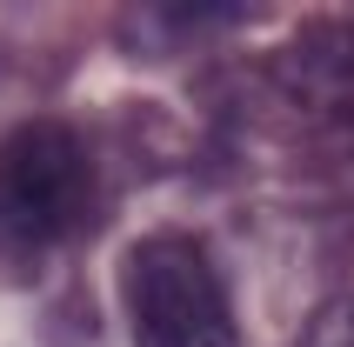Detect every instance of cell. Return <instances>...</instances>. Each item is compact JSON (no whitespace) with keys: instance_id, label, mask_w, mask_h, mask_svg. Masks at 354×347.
<instances>
[{"instance_id":"6da1fadb","label":"cell","mask_w":354,"mask_h":347,"mask_svg":"<svg viewBox=\"0 0 354 347\" xmlns=\"http://www.w3.org/2000/svg\"><path fill=\"white\" fill-rule=\"evenodd\" d=\"M100 207V174L67 120H27L0 140V268L40 274Z\"/></svg>"},{"instance_id":"3957f363","label":"cell","mask_w":354,"mask_h":347,"mask_svg":"<svg viewBox=\"0 0 354 347\" xmlns=\"http://www.w3.org/2000/svg\"><path fill=\"white\" fill-rule=\"evenodd\" d=\"M274 80L301 107H315V114H348L354 107V34L341 27H321V34H301L288 54L274 60Z\"/></svg>"},{"instance_id":"7a4b0ae2","label":"cell","mask_w":354,"mask_h":347,"mask_svg":"<svg viewBox=\"0 0 354 347\" xmlns=\"http://www.w3.org/2000/svg\"><path fill=\"white\" fill-rule=\"evenodd\" d=\"M120 308L134 347H241L227 288L194 234H147L120 254Z\"/></svg>"},{"instance_id":"277c9868","label":"cell","mask_w":354,"mask_h":347,"mask_svg":"<svg viewBox=\"0 0 354 347\" xmlns=\"http://www.w3.org/2000/svg\"><path fill=\"white\" fill-rule=\"evenodd\" d=\"M295 347H354V301H328L301 321Z\"/></svg>"}]
</instances>
